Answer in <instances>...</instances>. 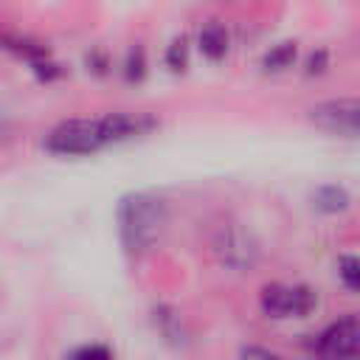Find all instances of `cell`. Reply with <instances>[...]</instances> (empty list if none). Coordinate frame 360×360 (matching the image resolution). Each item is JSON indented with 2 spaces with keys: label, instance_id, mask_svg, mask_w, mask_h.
Returning a JSON list of instances; mask_svg holds the SVG:
<instances>
[{
  "label": "cell",
  "instance_id": "obj_13",
  "mask_svg": "<svg viewBox=\"0 0 360 360\" xmlns=\"http://www.w3.org/2000/svg\"><path fill=\"white\" fill-rule=\"evenodd\" d=\"M169 65H172L174 70H180V68L186 65V42H183V39L172 45V51H169Z\"/></svg>",
  "mask_w": 360,
  "mask_h": 360
},
{
  "label": "cell",
  "instance_id": "obj_4",
  "mask_svg": "<svg viewBox=\"0 0 360 360\" xmlns=\"http://www.w3.org/2000/svg\"><path fill=\"white\" fill-rule=\"evenodd\" d=\"M309 121L340 138H360V98H329L309 110Z\"/></svg>",
  "mask_w": 360,
  "mask_h": 360
},
{
  "label": "cell",
  "instance_id": "obj_8",
  "mask_svg": "<svg viewBox=\"0 0 360 360\" xmlns=\"http://www.w3.org/2000/svg\"><path fill=\"white\" fill-rule=\"evenodd\" d=\"M315 208L318 211H326V214H338L349 205V194L340 188V186H323L315 191Z\"/></svg>",
  "mask_w": 360,
  "mask_h": 360
},
{
  "label": "cell",
  "instance_id": "obj_9",
  "mask_svg": "<svg viewBox=\"0 0 360 360\" xmlns=\"http://www.w3.org/2000/svg\"><path fill=\"white\" fill-rule=\"evenodd\" d=\"M292 59H295V45L292 42H281L264 56V68L267 70H284V68L292 65Z\"/></svg>",
  "mask_w": 360,
  "mask_h": 360
},
{
  "label": "cell",
  "instance_id": "obj_6",
  "mask_svg": "<svg viewBox=\"0 0 360 360\" xmlns=\"http://www.w3.org/2000/svg\"><path fill=\"white\" fill-rule=\"evenodd\" d=\"M214 250H217L219 262L228 264V267H233V270L250 267V264L256 262V256H259V248H256V242L250 239V233H245V231L236 228V225L219 228V233H217V239H214Z\"/></svg>",
  "mask_w": 360,
  "mask_h": 360
},
{
  "label": "cell",
  "instance_id": "obj_3",
  "mask_svg": "<svg viewBox=\"0 0 360 360\" xmlns=\"http://www.w3.org/2000/svg\"><path fill=\"white\" fill-rule=\"evenodd\" d=\"M315 352L321 360H360V318L346 315L329 323L318 335Z\"/></svg>",
  "mask_w": 360,
  "mask_h": 360
},
{
  "label": "cell",
  "instance_id": "obj_11",
  "mask_svg": "<svg viewBox=\"0 0 360 360\" xmlns=\"http://www.w3.org/2000/svg\"><path fill=\"white\" fill-rule=\"evenodd\" d=\"M70 360H112V354L104 346H82L70 354Z\"/></svg>",
  "mask_w": 360,
  "mask_h": 360
},
{
  "label": "cell",
  "instance_id": "obj_1",
  "mask_svg": "<svg viewBox=\"0 0 360 360\" xmlns=\"http://www.w3.org/2000/svg\"><path fill=\"white\" fill-rule=\"evenodd\" d=\"M152 121L135 115H104V118H73L53 127L45 138L48 152L53 155H93L115 141L132 138L146 129Z\"/></svg>",
  "mask_w": 360,
  "mask_h": 360
},
{
  "label": "cell",
  "instance_id": "obj_5",
  "mask_svg": "<svg viewBox=\"0 0 360 360\" xmlns=\"http://www.w3.org/2000/svg\"><path fill=\"white\" fill-rule=\"evenodd\" d=\"M318 298L304 284H267L262 290V309L270 318H301L315 309Z\"/></svg>",
  "mask_w": 360,
  "mask_h": 360
},
{
  "label": "cell",
  "instance_id": "obj_2",
  "mask_svg": "<svg viewBox=\"0 0 360 360\" xmlns=\"http://www.w3.org/2000/svg\"><path fill=\"white\" fill-rule=\"evenodd\" d=\"M166 228V205L152 194H129L118 205V231L129 253L149 250Z\"/></svg>",
  "mask_w": 360,
  "mask_h": 360
},
{
  "label": "cell",
  "instance_id": "obj_12",
  "mask_svg": "<svg viewBox=\"0 0 360 360\" xmlns=\"http://www.w3.org/2000/svg\"><path fill=\"white\" fill-rule=\"evenodd\" d=\"M242 360H281L276 352L262 349V346H245L242 349Z\"/></svg>",
  "mask_w": 360,
  "mask_h": 360
},
{
  "label": "cell",
  "instance_id": "obj_7",
  "mask_svg": "<svg viewBox=\"0 0 360 360\" xmlns=\"http://www.w3.org/2000/svg\"><path fill=\"white\" fill-rule=\"evenodd\" d=\"M200 51H202L208 59L225 56V53H228V34H225V28L217 25V22L205 25V28L200 31Z\"/></svg>",
  "mask_w": 360,
  "mask_h": 360
},
{
  "label": "cell",
  "instance_id": "obj_10",
  "mask_svg": "<svg viewBox=\"0 0 360 360\" xmlns=\"http://www.w3.org/2000/svg\"><path fill=\"white\" fill-rule=\"evenodd\" d=\"M338 273L349 290L360 292V256H343L338 262Z\"/></svg>",
  "mask_w": 360,
  "mask_h": 360
}]
</instances>
